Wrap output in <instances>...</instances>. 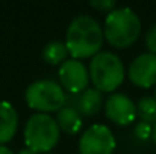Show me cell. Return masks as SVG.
I'll return each mask as SVG.
<instances>
[{
    "label": "cell",
    "mask_w": 156,
    "mask_h": 154,
    "mask_svg": "<svg viewBox=\"0 0 156 154\" xmlns=\"http://www.w3.org/2000/svg\"><path fill=\"white\" fill-rule=\"evenodd\" d=\"M141 33V20L130 8H115L106 14L103 26L105 39L115 49L130 47Z\"/></svg>",
    "instance_id": "2"
},
{
    "label": "cell",
    "mask_w": 156,
    "mask_h": 154,
    "mask_svg": "<svg viewBox=\"0 0 156 154\" xmlns=\"http://www.w3.org/2000/svg\"><path fill=\"white\" fill-rule=\"evenodd\" d=\"M17 154H37V153L32 151V150H29V148H23V150H20Z\"/></svg>",
    "instance_id": "19"
},
{
    "label": "cell",
    "mask_w": 156,
    "mask_h": 154,
    "mask_svg": "<svg viewBox=\"0 0 156 154\" xmlns=\"http://www.w3.org/2000/svg\"><path fill=\"white\" fill-rule=\"evenodd\" d=\"M26 104L37 110V113H52L59 112L67 101L64 88L55 80H35L32 82L24 92Z\"/></svg>",
    "instance_id": "5"
},
{
    "label": "cell",
    "mask_w": 156,
    "mask_h": 154,
    "mask_svg": "<svg viewBox=\"0 0 156 154\" xmlns=\"http://www.w3.org/2000/svg\"><path fill=\"white\" fill-rule=\"evenodd\" d=\"M103 29L91 15H77L71 20L65 33V46L73 59L94 57L103 46Z\"/></svg>",
    "instance_id": "1"
},
{
    "label": "cell",
    "mask_w": 156,
    "mask_h": 154,
    "mask_svg": "<svg viewBox=\"0 0 156 154\" xmlns=\"http://www.w3.org/2000/svg\"><path fill=\"white\" fill-rule=\"evenodd\" d=\"M41 56H43V60L49 65H61L64 63L70 53H68V49L65 46V43L62 41H50L47 43L44 47H43V51H41Z\"/></svg>",
    "instance_id": "13"
},
{
    "label": "cell",
    "mask_w": 156,
    "mask_h": 154,
    "mask_svg": "<svg viewBox=\"0 0 156 154\" xmlns=\"http://www.w3.org/2000/svg\"><path fill=\"white\" fill-rule=\"evenodd\" d=\"M136 115L141 118V121L147 124H156V98L146 95L141 97L136 103Z\"/></svg>",
    "instance_id": "14"
},
{
    "label": "cell",
    "mask_w": 156,
    "mask_h": 154,
    "mask_svg": "<svg viewBox=\"0 0 156 154\" xmlns=\"http://www.w3.org/2000/svg\"><path fill=\"white\" fill-rule=\"evenodd\" d=\"M24 144L26 148L35 153L47 154L58 145L61 139V128L49 113H34L29 116L24 125Z\"/></svg>",
    "instance_id": "4"
},
{
    "label": "cell",
    "mask_w": 156,
    "mask_h": 154,
    "mask_svg": "<svg viewBox=\"0 0 156 154\" xmlns=\"http://www.w3.org/2000/svg\"><path fill=\"white\" fill-rule=\"evenodd\" d=\"M18 128V113L9 101H0V145L14 139Z\"/></svg>",
    "instance_id": "10"
},
{
    "label": "cell",
    "mask_w": 156,
    "mask_h": 154,
    "mask_svg": "<svg viewBox=\"0 0 156 154\" xmlns=\"http://www.w3.org/2000/svg\"><path fill=\"white\" fill-rule=\"evenodd\" d=\"M155 98H156V88H155Z\"/></svg>",
    "instance_id": "21"
},
{
    "label": "cell",
    "mask_w": 156,
    "mask_h": 154,
    "mask_svg": "<svg viewBox=\"0 0 156 154\" xmlns=\"http://www.w3.org/2000/svg\"><path fill=\"white\" fill-rule=\"evenodd\" d=\"M88 71L90 80L93 82L94 88L99 89L102 94H114V91L124 82L126 77L123 60L115 53L108 50H102L94 57H91Z\"/></svg>",
    "instance_id": "3"
},
{
    "label": "cell",
    "mask_w": 156,
    "mask_h": 154,
    "mask_svg": "<svg viewBox=\"0 0 156 154\" xmlns=\"http://www.w3.org/2000/svg\"><path fill=\"white\" fill-rule=\"evenodd\" d=\"M47 154H53V153H47Z\"/></svg>",
    "instance_id": "22"
},
{
    "label": "cell",
    "mask_w": 156,
    "mask_h": 154,
    "mask_svg": "<svg viewBox=\"0 0 156 154\" xmlns=\"http://www.w3.org/2000/svg\"><path fill=\"white\" fill-rule=\"evenodd\" d=\"M129 80L140 88H152L156 85V54L143 53L136 56L127 70Z\"/></svg>",
    "instance_id": "9"
},
{
    "label": "cell",
    "mask_w": 156,
    "mask_h": 154,
    "mask_svg": "<svg viewBox=\"0 0 156 154\" xmlns=\"http://www.w3.org/2000/svg\"><path fill=\"white\" fill-rule=\"evenodd\" d=\"M152 139H153V142H155V145H156V124L153 125V132H152Z\"/></svg>",
    "instance_id": "20"
},
{
    "label": "cell",
    "mask_w": 156,
    "mask_h": 154,
    "mask_svg": "<svg viewBox=\"0 0 156 154\" xmlns=\"http://www.w3.org/2000/svg\"><path fill=\"white\" fill-rule=\"evenodd\" d=\"M103 106V95L96 88H88L79 95L77 112L85 116H94Z\"/></svg>",
    "instance_id": "12"
},
{
    "label": "cell",
    "mask_w": 156,
    "mask_h": 154,
    "mask_svg": "<svg viewBox=\"0 0 156 154\" xmlns=\"http://www.w3.org/2000/svg\"><path fill=\"white\" fill-rule=\"evenodd\" d=\"M105 113L117 125H129L138 116L136 104L130 97L121 92L109 94V97L105 101Z\"/></svg>",
    "instance_id": "8"
},
{
    "label": "cell",
    "mask_w": 156,
    "mask_h": 154,
    "mask_svg": "<svg viewBox=\"0 0 156 154\" xmlns=\"http://www.w3.org/2000/svg\"><path fill=\"white\" fill-rule=\"evenodd\" d=\"M152 132H153V125L152 124H147L144 121H140L136 125H135V136L141 141H146L149 138H152Z\"/></svg>",
    "instance_id": "15"
},
{
    "label": "cell",
    "mask_w": 156,
    "mask_h": 154,
    "mask_svg": "<svg viewBox=\"0 0 156 154\" xmlns=\"http://www.w3.org/2000/svg\"><path fill=\"white\" fill-rule=\"evenodd\" d=\"M146 46L149 49V53L156 54V23L149 27L146 33Z\"/></svg>",
    "instance_id": "17"
},
{
    "label": "cell",
    "mask_w": 156,
    "mask_h": 154,
    "mask_svg": "<svg viewBox=\"0 0 156 154\" xmlns=\"http://www.w3.org/2000/svg\"><path fill=\"white\" fill-rule=\"evenodd\" d=\"M0 154H14V151L6 145H0Z\"/></svg>",
    "instance_id": "18"
},
{
    "label": "cell",
    "mask_w": 156,
    "mask_h": 154,
    "mask_svg": "<svg viewBox=\"0 0 156 154\" xmlns=\"http://www.w3.org/2000/svg\"><path fill=\"white\" fill-rule=\"evenodd\" d=\"M56 122L61 132L67 135H76L82 128V116L77 109L71 106H64L59 112H56Z\"/></svg>",
    "instance_id": "11"
},
{
    "label": "cell",
    "mask_w": 156,
    "mask_h": 154,
    "mask_svg": "<svg viewBox=\"0 0 156 154\" xmlns=\"http://www.w3.org/2000/svg\"><path fill=\"white\" fill-rule=\"evenodd\" d=\"M59 85L64 88V91H68L70 94H82L88 89L90 83V71L87 65L79 59H67L64 63L59 65L58 70Z\"/></svg>",
    "instance_id": "7"
},
{
    "label": "cell",
    "mask_w": 156,
    "mask_h": 154,
    "mask_svg": "<svg viewBox=\"0 0 156 154\" xmlns=\"http://www.w3.org/2000/svg\"><path fill=\"white\" fill-rule=\"evenodd\" d=\"M115 136L111 128L103 124L90 125L79 138V154H114Z\"/></svg>",
    "instance_id": "6"
},
{
    "label": "cell",
    "mask_w": 156,
    "mask_h": 154,
    "mask_svg": "<svg viewBox=\"0 0 156 154\" xmlns=\"http://www.w3.org/2000/svg\"><path fill=\"white\" fill-rule=\"evenodd\" d=\"M90 6L100 11V12H111L115 9V2L114 0H91L90 2Z\"/></svg>",
    "instance_id": "16"
}]
</instances>
